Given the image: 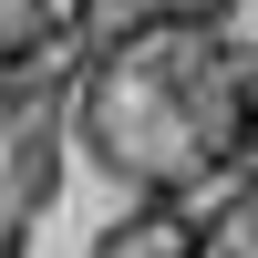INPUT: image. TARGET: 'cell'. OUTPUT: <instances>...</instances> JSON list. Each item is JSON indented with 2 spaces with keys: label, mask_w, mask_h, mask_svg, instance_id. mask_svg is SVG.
Returning <instances> with one entry per match:
<instances>
[{
  "label": "cell",
  "mask_w": 258,
  "mask_h": 258,
  "mask_svg": "<svg viewBox=\"0 0 258 258\" xmlns=\"http://www.w3.org/2000/svg\"><path fill=\"white\" fill-rule=\"evenodd\" d=\"M93 258H207L186 197H135L114 227H93Z\"/></svg>",
  "instance_id": "cell-3"
},
{
  "label": "cell",
  "mask_w": 258,
  "mask_h": 258,
  "mask_svg": "<svg viewBox=\"0 0 258 258\" xmlns=\"http://www.w3.org/2000/svg\"><path fill=\"white\" fill-rule=\"evenodd\" d=\"M197 248H207V258H258V165H238L227 186H207Z\"/></svg>",
  "instance_id": "cell-4"
},
{
  "label": "cell",
  "mask_w": 258,
  "mask_h": 258,
  "mask_svg": "<svg viewBox=\"0 0 258 258\" xmlns=\"http://www.w3.org/2000/svg\"><path fill=\"white\" fill-rule=\"evenodd\" d=\"M73 155L124 197H207L258 155V52L227 21H145L83 52Z\"/></svg>",
  "instance_id": "cell-1"
},
{
  "label": "cell",
  "mask_w": 258,
  "mask_h": 258,
  "mask_svg": "<svg viewBox=\"0 0 258 258\" xmlns=\"http://www.w3.org/2000/svg\"><path fill=\"white\" fill-rule=\"evenodd\" d=\"M62 145H73V93H21V124H11V217L41 227V207H52V176H62Z\"/></svg>",
  "instance_id": "cell-2"
},
{
  "label": "cell",
  "mask_w": 258,
  "mask_h": 258,
  "mask_svg": "<svg viewBox=\"0 0 258 258\" xmlns=\"http://www.w3.org/2000/svg\"><path fill=\"white\" fill-rule=\"evenodd\" d=\"M238 0H83V41H114L145 31V21H227Z\"/></svg>",
  "instance_id": "cell-5"
}]
</instances>
